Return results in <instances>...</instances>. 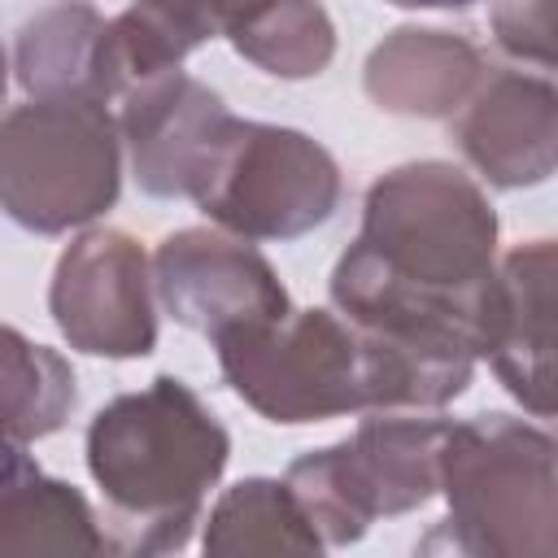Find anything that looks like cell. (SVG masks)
<instances>
[{"label": "cell", "mask_w": 558, "mask_h": 558, "mask_svg": "<svg viewBox=\"0 0 558 558\" xmlns=\"http://www.w3.org/2000/svg\"><path fill=\"white\" fill-rule=\"evenodd\" d=\"M488 22H493V35H497L501 52H510L519 61H532L541 74H549L558 4H549V0H536V4H493Z\"/></svg>", "instance_id": "cell-20"}, {"label": "cell", "mask_w": 558, "mask_h": 558, "mask_svg": "<svg viewBox=\"0 0 558 558\" xmlns=\"http://www.w3.org/2000/svg\"><path fill=\"white\" fill-rule=\"evenodd\" d=\"M497 209L453 161H405L362 196V227L331 270V310L371 340L475 375L497 275Z\"/></svg>", "instance_id": "cell-1"}, {"label": "cell", "mask_w": 558, "mask_h": 558, "mask_svg": "<svg viewBox=\"0 0 558 558\" xmlns=\"http://www.w3.org/2000/svg\"><path fill=\"white\" fill-rule=\"evenodd\" d=\"M445 414H366L353 436L288 462L283 488L323 545H357L379 519L410 514L436 497Z\"/></svg>", "instance_id": "cell-5"}, {"label": "cell", "mask_w": 558, "mask_h": 558, "mask_svg": "<svg viewBox=\"0 0 558 558\" xmlns=\"http://www.w3.org/2000/svg\"><path fill=\"white\" fill-rule=\"evenodd\" d=\"M205 558H327L323 536L301 514L283 480L248 475L218 493L205 519Z\"/></svg>", "instance_id": "cell-15"}, {"label": "cell", "mask_w": 558, "mask_h": 558, "mask_svg": "<svg viewBox=\"0 0 558 558\" xmlns=\"http://www.w3.org/2000/svg\"><path fill=\"white\" fill-rule=\"evenodd\" d=\"M227 388L270 423H327L371 414V362L362 336L323 305L214 340Z\"/></svg>", "instance_id": "cell-7"}, {"label": "cell", "mask_w": 558, "mask_h": 558, "mask_svg": "<svg viewBox=\"0 0 558 558\" xmlns=\"http://www.w3.org/2000/svg\"><path fill=\"white\" fill-rule=\"evenodd\" d=\"M83 449L122 558H179L231 462V432L179 375H153L92 414Z\"/></svg>", "instance_id": "cell-2"}, {"label": "cell", "mask_w": 558, "mask_h": 558, "mask_svg": "<svg viewBox=\"0 0 558 558\" xmlns=\"http://www.w3.org/2000/svg\"><path fill=\"white\" fill-rule=\"evenodd\" d=\"M105 26L109 17L92 4L35 9L13 39V78L31 100H113L105 74Z\"/></svg>", "instance_id": "cell-14"}, {"label": "cell", "mask_w": 558, "mask_h": 558, "mask_svg": "<svg viewBox=\"0 0 558 558\" xmlns=\"http://www.w3.org/2000/svg\"><path fill=\"white\" fill-rule=\"evenodd\" d=\"M118 135L131 161V174L144 196L179 201L192 196L231 109L222 96L192 78L187 70H170L118 96Z\"/></svg>", "instance_id": "cell-11"}, {"label": "cell", "mask_w": 558, "mask_h": 558, "mask_svg": "<svg viewBox=\"0 0 558 558\" xmlns=\"http://www.w3.org/2000/svg\"><path fill=\"white\" fill-rule=\"evenodd\" d=\"M218 35L275 78H314L336 57V26L323 4H248L218 9Z\"/></svg>", "instance_id": "cell-18"}, {"label": "cell", "mask_w": 558, "mask_h": 558, "mask_svg": "<svg viewBox=\"0 0 558 558\" xmlns=\"http://www.w3.org/2000/svg\"><path fill=\"white\" fill-rule=\"evenodd\" d=\"M48 314L65 344L87 357H148L157 349V296L144 244L118 227L78 231L52 266Z\"/></svg>", "instance_id": "cell-8"}, {"label": "cell", "mask_w": 558, "mask_h": 558, "mask_svg": "<svg viewBox=\"0 0 558 558\" xmlns=\"http://www.w3.org/2000/svg\"><path fill=\"white\" fill-rule=\"evenodd\" d=\"M122 135L105 100H26L0 118V214L65 235L118 205Z\"/></svg>", "instance_id": "cell-4"}, {"label": "cell", "mask_w": 558, "mask_h": 558, "mask_svg": "<svg viewBox=\"0 0 558 558\" xmlns=\"http://www.w3.org/2000/svg\"><path fill=\"white\" fill-rule=\"evenodd\" d=\"M153 296L187 331L209 344L218 336L275 323L292 296L275 266L244 240L214 227H179L153 248Z\"/></svg>", "instance_id": "cell-9"}, {"label": "cell", "mask_w": 558, "mask_h": 558, "mask_svg": "<svg viewBox=\"0 0 558 558\" xmlns=\"http://www.w3.org/2000/svg\"><path fill=\"white\" fill-rule=\"evenodd\" d=\"M35 475H44L39 462H35V453L22 440H13L9 432H0V501L9 493H17L22 484H31Z\"/></svg>", "instance_id": "cell-21"}, {"label": "cell", "mask_w": 558, "mask_h": 558, "mask_svg": "<svg viewBox=\"0 0 558 558\" xmlns=\"http://www.w3.org/2000/svg\"><path fill=\"white\" fill-rule=\"evenodd\" d=\"M74 405V366L57 349L0 323V432L22 445L44 440L70 423Z\"/></svg>", "instance_id": "cell-19"}, {"label": "cell", "mask_w": 558, "mask_h": 558, "mask_svg": "<svg viewBox=\"0 0 558 558\" xmlns=\"http://www.w3.org/2000/svg\"><path fill=\"white\" fill-rule=\"evenodd\" d=\"M449 140L466 166L501 187H536L558 166V92L549 74L488 70L471 100L449 118Z\"/></svg>", "instance_id": "cell-10"}, {"label": "cell", "mask_w": 558, "mask_h": 558, "mask_svg": "<svg viewBox=\"0 0 558 558\" xmlns=\"http://www.w3.org/2000/svg\"><path fill=\"white\" fill-rule=\"evenodd\" d=\"M484 48L445 26H397L388 31L362 70L366 96L397 118H453L484 83Z\"/></svg>", "instance_id": "cell-13"}, {"label": "cell", "mask_w": 558, "mask_h": 558, "mask_svg": "<svg viewBox=\"0 0 558 558\" xmlns=\"http://www.w3.org/2000/svg\"><path fill=\"white\" fill-rule=\"evenodd\" d=\"M410 558H466L462 549H458V541L449 536V527H445V519L436 523V527H427L423 532V541L414 545V554Z\"/></svg>", "instance_id": "cell-22"}, {"label": "cell", "mask_w": 558, "mask_h": 558, "mask_svg": "<svg viewBox=\"0 0 558 558\" xmlns=\"http://www.w3.org/2000/svg\"><path fill=\"white\" fill-rule=\"evenodd\" d=\"M4 92H9V57L0 48V105H4Z\"/></svg>", "instance_id": "cell-23"}, {"label": "cell", "mask_w": 558, "mask_h": 558, "mask_svg": "<svg viewBox=\"0 0 558 558\" xmlns=\"http://www.w3.org/2000/svg\"><path fill=\"white\" fill-rule=\"evenodd\" d=\"M554 240H527L497 257L480 327V357L536 418L554 414Z\"/></svg>", "instance_id": "cell-12"}, {"label": "cell", "mask_w": 558, "mask_h": 558, "mask_svg": "<svg viewBox=\"0 0 558 558\" xmlns=\"http://www.w3.org/2000/svg\"><path fill=\"white\" fill-rule=\"evenodd\" d=\"M554 436L519 414L449 418L436 493L449 501V536L466 558H558Z\"/></svg>", "instance_id": "cell-3"}, {"label": "cell", "mask_w": 558, "mask_h": 558, "mask_svg": "<svg viewBox=\"0 0 558 558\" xmlns=\"http://www.w3.org/2000/svg\"><path fill=\"white\" fill-rule=\"evenodd\" d=\"M218 35V9L201 4H131L105 26L109 92L122 96L183 65L187 52Z\"/></svg>", "instance_id": "cell-17"}, {"label": "cell", "mask_w": 558, "mask_h": 558, "mask_svg": "<svg viewBox=\"0 0 558 558\" xmlns=\"http://www.w3.org/2000/svg\"><path fill=\"white\" fill-rule=\"evenodd\" d=\"M0 558H122V549L83 488L35 475L0 501Z\"/></svg>", "instance_id": "cell-16"}, {"label": "cell", "mask_w": 558, "mask_h": 558, "mask_svg": "<svg viewBox=\"0 0 558 558\" xmlns=\"http://www.w3.org/2000/svg\"><path fill=\"white\" fill-rule=\"evenodd\" d=\"M187 201L214 231L244 244L301 240L331 222L344 201V174L314 135L231 113Z\"/></svg>", "instance_id": "cell-6"}]
</instances>
